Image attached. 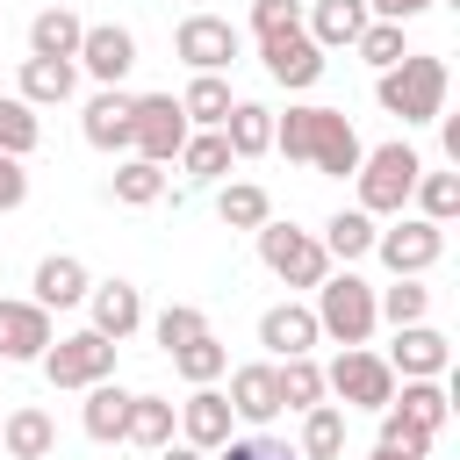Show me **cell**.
<instances>
[{
  "label": "cell",
  "mask_w": 460,
  "mask_h": 460,
  "mask_svg": "<svg viewBox=\"0 0 460 460\" xmlns=\"http://www.w3.org/2000/svg\"><path fill=\"white\" fill-rule=\"evenodd\" d=\"M273 151L288 158V165H316V172H331V180H345V172H359V129L345 122V108H288V115H273Z\"/></svg>",
  "instance_id": "cell-1"
},
{
  "label": "cell",
  "mask_w": 460,
  "mask_h": 460,
  "mask_svg": "<svg viewBox=\"0 0 460 460\" xmlns=\"http://www.w3.org/2000/svg\"><path fill=\"white\" fill-rule=\"evenodd\" d=\"M374 101L402 122H438L446 115V58L417 50V58H395L381 79H374Z\"/></svg>",
  "instance_id": "cell-2"
},
{
  "label": "cell",
  "mask_w": 460,
  "mask_h": 460,
  "mask_svg": "<svg viewBox=\"0 0 460 460\" xmlns=\"http://www.w3.org/2000/svg\"><path fill=\"white\" fill-rule=\"evenodd\" d=\"M374 288L345 266V273H323L316 280V331L323 338H338V345H367L374 338Z\"/></svg>",
  "instance_id": "cell-3"
},
{
  "label": "cell",
  "mask_w": 460,
  "mask_h": 460,
  "mask_svg": "<svg viewBox=\"0 0 460 460\" xmlns=\"http://www.w3.org/2000/svg\"><path fill=\"white\" fill-rule=\"evenodd\" d=\"M417 172H424V158L410 151V144H381V151H359V208L367 216H402V201H410V187H417Z\"/></svg>",
  "instance_id": "cell-4"
},
{
  "label": "cell",
  "mask_w": 460,
  "mask_h": 460,
  "mask_svg": "<svg viewBox=\"0 0 460 460\" xmlns=\"http://www.w3.org/2000/svg\"><path fill=\"white\" fill-rule=\"evenodd\" d=\"M36 367H43L50 388H93V381L115 374V338H101V331L86 323V331H72V338H50Z\"/></svg>",
  "instance_id": "cell-5"
},
{
  "label": "cell",
  "mask_w": 460,
  "mask_h": 460,
  "mask_svg": "<svg viewBox=\"0 0 460 460\" xmlns=\"http://www.w3.org/2000/svg\"><path fill=\"white\" fill-rule=\"evenodd\" d=\"M323 395H338L345 410H388L395 367H388L381 352H367V345H345V352L323 367Z\"/></svg>",
  "instance_id": "cell-6"
},
{
  "label": "cell",
  "mask_w": 460,
  "mask_h": 460,
  "mask_svg": "<svg viewBox=\"0 0 460 460\" xmlns=\"http://www.w3.org/2000/svg\"><path fill=\"white\" fill-rule=\"evenodd\" d=\"M259 259H266V273L273 280H288V288H316L323 273H331V252L309 237V230H295V223H259Z\"/></svg>",
  "instance_id": "cell-7"
},
{
  "label": "cell",
  "mask_w": 460,
  "mask_h": 460,
  "mask_svg": "<svg viewBox=\"0 0 460 460\" xmlns=\"http://www.w3.org/2000/svg\"><path fill=\"white\" fill-rule=\"evenodd\" d=\"M374 252L388 273H431L446 259V223H424V216H395L388 230H374Z\"/></svg>",
  "instance_id": "cell-8"
},
{
  "label": "cell",
  "mask_w": 460,
  "mask_h": 460,
  "mask_svg": "<svg viewBox=\"0 0 460 460\" xmlns=\"http://www.w3.org/2000/svg\"><path fill=\"white\" fill-rule=\"evenodd\" d=\"M129 144H137V158L172 165V158H180V144H187V115H180V101H172V93H137Z\"/></svg>",
  "instance_id": "cell-9"
},
{
  "label": "cell",
  "mask_w": 460,
  "mask_h": 460,
  "mask_svg": "<svg viewBox=\"0 0 460 460\" xmlns=\"http://www.w3.org/2000/svg\"><path fill=\"white\" fill-rule=\"evenodd\" d=\"M172 50L187 58V72H230V65L244 58V36H237L223 14H187V22L172 29Z\"/></svg>",
  "instance_id": "cell-10"
},
{
  "label": "cell",
  "mask_w": 460,
  "mask_h": 460,
  "mask_svg": "<svg viewBox=\"0 0 460 460\" xmlns=\"http://www.w3.org/2000/svg\"><path fill=\"white\" fill-rule=\"evenodd\" d=\"M259 58H266V72H273V86H316L323 79V50L309 43V29H273V36H259Z\"/></svg>",
  "instance_id": "cell-11"
},
{
  "label": "cell",
  "mask_w": 460,
  "mask_h": 460,
  "mask_svg": "<svg viewBox=\"0 0 460 460\" xmlns=\"http://www.w3.org/2000/svg\"><path fill=\"white\" fill-rule=\"evenodd\" d=\"M388 367L395 381H431L453 367V338L431 331V323H395V345H388Z\"/></svg>",
  "instance_id": "cell-12"
},
{
  "label": "cell",
  "mask_w": 460,
  "mask_h": 460,
  "mask_svg": "<svg viewBox=\"0 0 460 460\" xmlns=\"http://www.w3.org/2000/svg\"><path fill=\"white\" fill-rule=\"evenodd\" d=\"M72 65H86L101 86H122L129 65H137V36H129L122 22H93V29L79 36V58H72Z\"/></svg>",
  "instance_id": "cell-13"
},
{
  "label": "cell",
  "mask_w": 460,
  "mask_h": 460,
  "mask_svg": "<svg viewBox=\"0 0 460 460\" xmlns=\"http://www.w3.org/2000/svg\"><path fill=\"white\" fill-rule=\"evenodd\" d=\"M50 345V309L43 302H0V359H43Z\"/></svg>",
  "instance_id": "cell-14"
},
{
  "label": "cell",
  "mask_w": 460,
  "mask_h": 460,
  "mask_svg": "<svg viewBox=\"0 0 460 460\" xmlns=\"http://www.w3.org/2000/svg\"><path fill=\"white\" fill-rule=\"evenodd\" d=\"M129 115H137V93H122V86H101L93 101H86V144L93 151H129Z\"/></svg>",
  "instance_id": "cell-15"
},
{
  "label": "cell",
  "mask_w": 460,
  "mask_h": 460,
  "mask_svg": "<svg viewBox=\"0 0 460 460\" xmlns=\"http://www.w3.org/2000/svg\"><path fill=\"white\" fill-rule=\"evenodd\" d=\"M323 331H316V309H302V302H273L266 316H259V345L273 352V359H295V352H309Z\"/></svg>",
  "instance_id": "cell-16"
},
{
  "label": "cell",
  "mask_w": 460,
  "mask_h": 460,
  "mask_svg": "<svg viewBox=\"0 0 460 460\" xmlns=\"http://www.w3.org/2000/svg\"><path fill=\"white\" fill-rule=\"evenodd\" d=\"M230 424H237V417H230V395H216V381L194 388V395L180 402V438L201 446V453H216V446L230 438Z\"/></svg>",
  "instance_id": "cell-17"
},
{
  "label": "cell",
  "mask_w": 460,
  "mask_h": 460,
  "mask_svg": "<svg viewBox=\"0 0 460 460\" xmlns=\"http://www.w3.org/2000/svg\"><path fill=\"white\" fill-rule=\"evenodd\" d=\"M86 309H93V331L115 338V345L144 323V295H137L129 280H101V288H86Z\"/></svg>",
  "instance_id": "cell-18"
},
{
  "label": "cell",
  "mask_w": 460,
  "mask_h": 460,
  "mask_svg": "<svg viewBox=\"0 0 460 460\" xmlns=\"http://www.w3.org/2000/svg\"><path fill=\"white\" fill-rule=\"evenodd\" d=\"M230 417L252 424V431L280 417V381H273V367H237V374H230Z\"/></svg>",
  "instance_id": "cell-19"
},
{
  "label": "cell",
  "mask_w": 460,
  "mask_h": 460,
  "mask_svg": "<svg viewBox=\"0 0 460 460\" xmlns=\"http://www.w3.org/2000/svg\"><path fill=\"white\" fill-rule=\"evenodd\" d=\"M0 446H7L14 460H50V453H58V424H50V410H36V402L7 410V417H0Z\"/></svg>",
  "instance_id": "cell-20"
},
{
  "label": "cell",
  "mask_w": 460,
  "mask_h": 460,
  "mask_svg": "<svg viewBox=\"0 0 460 460\" xmlns=\"http://www.w3.org/2000/svg\"><path fill=\"white\" fill-rule=\"evenodd\" d=\"M367 22H374L367 0H316V7H309V43H316V50H352Z\"/></svg>",
  "instance_id": "cell-21"
},
{
  "label": "cell",
  "mask_w": 460,
  "mask_h": 460,
  "mask_svg": "<svg viewBox=\"0 0 460 460\" xmlns=\"http://www.w3.org/2000/svg\"><path fill=\"white\" fill-rule=\"evenodd\" d=\"M79 93V65L72 58H22V101L29 108H58Z\"/></svg>",
  "instance_id": "cell-22"
},
{
  "label": "cell",
  "mask_w": 460,
  "mask_h": 460,
  "mask_svg": "<svg viewBox=\"0 0 460 460\" xmlns=\"http://www.w3.org/2000/svg\"><path fill=\"white\" fill-rule=\"evenodd\" d=\"M29 288H36L29 302H43V309H72V302H86V288H93V280H86V266H79L72 252H50V259L36 266V280H29Z\"/></svg>",
  "instance_id": "cell-23"
},
{
  "label": "cell",
  "mask_w": 460,
  "mask_h": 460,
  "mask_svg": "<svg viewBox=\"0 0 460 460\" xmlns=\"http://www.w3.org/2000/svg\"><path fill=\"white\" fill-rule=\"evenodd\" d=\"M223 144H230V158H259V151H273V108H259V101H230V115H223Z\"/></svg>",
  "instance_id": "cell-24"
},
{
  "label": "cell",
  "mask_w": 460,
  "mask_h": 460,
  "mask_svg": "<svg viewBox=\"0 0 460 460\" xmlns=\"http://www.w3.org/2000/svg\"><path fill=\"white\" fill-rule=\"evenodd\" d=\"M79 424H86V438H101V446H122V424H129V388H115V381H93V388H86V410H79Z\"/></svg>",
  "instance_id": "cell-25"
},
{
  "label": "cell",
  "mask_w": 460,
  "mask_h": 460,
  "mask_svg": "<svg viewBox=\"0 0 460 460\" xmlns=\"http://www.w3.org/2000/svg\"><path fill=\"white\" fill-rule=\"evenodd\" d=\"M79 36H86V22L72 7H43L29 22V58H79Z\"/></svg>",
  "instance_id": "cell-26"
},
{
  "label": "cell",
  "mask_w": 460,
  "mask_h": 460,
  "mask_svg": "<svg viewBox=\"0 0 460 460\" xmlns=\"http://www.w3.org/2000/svg\"><path fill=\"white\" fill-rule=\"evenodd\" d=\"M180 115H187V129H223V115H230V79H223V72H194L187 93H180Z\"/></svg>",
  "instance_id": "cell-27"
},
{
  "label": "cell",
  "mask_w": 460,
  "mask_h": 460,
  "mask_svg": "<svg viewBox=\"0 0 460 460\" xmlns=\"http://www.w3.org/2000/svg\"><path fill=\"white\" fill-rule=\"evenodd\" d=\"M316 244H323L338 266H352V259H367V252H374V216H367V208H338V216L323 223V237H316Z\"/></svg>",
  "instance_id": "cell-28"
},
{
  "label": "cell",
  "mask_w": 460,
  "mask_h": 460,
  "mask_svg": "<svg viewBox=\"0 0 460 460\" xmlns=\"http://www.w3.org/2000/svg\"><path fill=\"white\" fill-rule=\"evenodd\" d=\"M388 410H402L410 424H424V431L438 438V424L453 417V395H446V381L431 374V381H402V395H388Z\"/></svg>",
  "instance_id": "cell-29"
},
{
  "label": "cell",
  "mask_w": 460,
  "mask_h": 460,
  "mask_svg": "<svg viewBox=\"0 0 460 460\" xmlns=\"http://www.w3.org/2000/svg\"><path fill=\"white\" fill-rule=\"evenodd\" d=\"M172 424H180V402H165V395H129V424H122V438L158 453V446L172 438Z\"/></svg>",
  "instance_id": "cell-30"
},
{
  "label": "cell",
  "mask_w": 460,
  "mask_h": 460,
  "mask_svg": "<svg viewBox=\"0 0 460 460\" xmlns=\"http://www.w3.org/2000/svg\"><path fill=\"white\" fill-rule=\"evenodd\" d=\"M338 453H345V410L309 402L302 410V460H338Z\"/></svg>",
  "instance_id": "cell-31"
},
{
  "label": "cell",
  "mask_w": 460,
  "mask_h": 460,
  "mask_svg": "<svg viewBox=\"0 0 460 460\" xmlns=\"http://www.w3.org/2000/svg\"><path fill=\"white\" fill-rule=\"evenodd\" d=\"M180 165H187V180H223L237 158H230V144H223V129H187V144H180Z\"/></svg>",
  "instance_id": "cell-32"
},
{
  "label": "cell",
  "mask_w": 460,
  "mask_h": 460,
  "mask_svg": "<svg viewBox=\"0 0 460 460\" xmlns=\"http://www.w3.org/2000/svg\"><path fill=\"white\" fill-rule=\"evenodd\" d=\"M108 194H115L122 208H151V201L165 194V165H151V158H122L115 180H108Z\"/></svg>",
  "instance_id": "cell-33"
},
{
  "label": "cell",
  "mask_w": 460,
  "mask_h": 460,
  "mask_svg": "<svg viewBox=\"0 0 460 460\" xmlns=\"http://www.w3.org/2000/svg\"><path fill=\"white\" fill-rule=\"evenodd\" d=\"M216 216H223L230 230H259V223L273 216V201H266V187H259V180H230V187L216 194Z\"/></svg>",
  "instance_id": "cell-34"
},
{
  "label": "cell",
  "mask_w": 460,
  "mask_h": 460,
  "mask_svg": "<svg viewBox=\"0 0 460 460\" xmlns=\"http://www.w3.org/2000/svg\"><path fill=\"white\" fill-rule=\"evenodd\" d=\"M172 367H180V381H194V388H208L223 367H230V352L216 345V331H194L187 345H172Z\"/></svg>",
  "instance_id": "cell-35"
},
{
  "label": "cell",
  "mask_w": 460,
  "mask_h": 460,
  "mask_svg": "<svg viewBox=\"0 0 460 460\" xmlns=\"http://www.w3.org/2000/svg\"><path fill=\"white\" fill-rule=\"evenodd\" d=\"M273 381H280V410H309V402H323V367H316L309 352L280 359V367H273Z\"/></svg>",
  "instance_id": "cell-36"
},
{
  "label": "cell",
  "mask_w": 460,
  "mask_h": 460,
  "mask_svg": "<svg viewBox=\"0 0 460 460\" xmlns=\"http://www.w3.org/2000/svg\"><path fill=\"white\" fill-rule=\"evenodd\" d=\"M410 201H417L424 223H453V216H460V172H417Z\"/></svg>",
  "instance_id": "cell-37"
},
{
  "label": "cell",
  "mask_w": 460,
  "mask_h": 460,
  "mask_svg": "<svg viewBox=\"0 0 460 460\" xmlns=\"http://www.w3.org/2000/svg\"><path fill=\"white\" fill-rule=\"evenodd\" d=\"M36 137H43L36 108H29L22 93H0V151H7V158H29V151H36Z\"/></svg>",
  "instance_id": "cell-38"
},
{
  "label": "cell",
  "mask_w": 460,
  "mask_h": 460,
  "mask_svg": "<svg viewBox=\"0 0 460 460\" xmlns=\"http://www.w3.org/2000/svg\"><path fill=\"white\" fill-rule=\"evenodd\" d=\"M424 309H431V288H417V273H395V288L374 295V316L388 323H424Z\"/></svg>",
  "instance_id": "cell-39"
},
{
  "label": "cell",
  "mask_w": 460,
  "mask_h": 460,
  "mask_svg": "<svg viewBox=\"0 0 460 460\" xmlns=\"http://www.w3.org/2000/svg\"><path fill=\"white\" fill-rule=\"evenodd\" d=\"M374 453H388V460H424V453H431V431L410 424L402 410H381V446H374Z\"/></svg>",
  "instance_id": "cell-40"
},
{
  "label": "cell",
  "mask_w": 460,
  "mask_h": 460,
  "mask_svg": "<svg viewBox=\"0 0 460 460\" xmlns=\"http://www.w3.org/2000/svg\"><path fill=\"white\" fill-rule=\"evenodd\" d=\"M352 50H359V58H367V65H381V72H388V65H395V58H410V50H402V22H367V29H359V43H352Z\"/></svg>",
  "instance_id": "cell-41"
},
{
  "label": "cell",
  "mask_w": 460,
  "mask_h": 460,
  "mask_svg": "<svg viewBox=\"0 0 460 460\" xmlns=\"http://www.w3.org/2000/svg\"><path fill=\"white\" fill-rule=\"evenodd\" d=\"M194 331H208V316H201L194 302H172V309H158V323H151V338H158L165 352H172V345H187Z\"/></svg>",
  "instance_id": "cell-42"
},
{
  "label": "cell",
  "mask_w": 460,
  "mask_h": 460,
  "mask_svg": "<svg viewBox=\"0 0 460 460\" xmlns=\"http://www.w3.org/2000/svg\"><path fill=\"white\" fill-rule=\"evenodd\" d=\"M208 460H302V453H288L280 438H266V431H259V438H223Z\"/></svg>",
  "instance_id": "cell-43"
},
{
  "label": "cell",
  "mask_w": 460,
  "mask_h": 460,
  "mask_svg": "<svg viewBox=\"0 0 460 460\" xmlns=\"http://www.w3.org/2000/svg\"><path fill=\"white\" fill-rule=\"evenodd\" d=\"M252 29L273 36V29H302V0H252Z\"/></svg>",
  "instance_id": "cell-44"
},
{
  "label": "cell",
  "mask_w": 460,
  "mask_h": 460,
  "mask_svg": "<svg viewBox=\"0 0 460 460\" xmlns=\"http://www.w3.org/2000/svg\"><path fill=\"white\" fill-rule=\"evenodd\" d=\"M22 201H29V172H22V158H7V151H0V216H7V208H22Z\"/></svg>",
  "instance_id": "cell-45"
},
{
  "label": "cell",
  "mask_w": 460,
  "mask_h": 460,
  "mask_svg": "<svg viewBox=\"0 0 460 460\" xmlns=\"http://www.w3.org/2000/svg\"><path fill=\"white\" fill-rule=\"evenodd\" d=\"M424 7H438V0H367V14H374V22H417Z\"/></svg>",
  "instance_id": "cell-46"
},
{
  "label": "cell",
  "mask_w": 460,
  "mask_h": 460,
  "mask_svg": "<svg viewBox=\"0 0 460 460\" xmlns=\"http://www.w3.org/2000/svg\"><path fill=\"white\" fill-rule=\"evenodd\" d=\"M158 460H208V453H201V446H172V438H165V446H158Z\"/></svg>",
  "instance_id": "cell-47"
},
{
  "label": "cell",
  "mask_w": 460,
  "mask_h": 460,
  "mask_svg": "<svg viewBox=\"0 0 460 460\" xmlns=\"http://www.w3.org/2000/svg\"><path fill=\"white\" fill-rule=\"evenodd\" d=\"M374 460H388V453H374Z\"/></svg>",
  "instance_id": "cell-48"
}]
</instances>
